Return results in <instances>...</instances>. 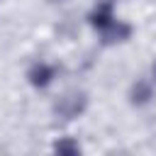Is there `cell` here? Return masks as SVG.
I'll list each match as a JSON object with an SVG mask.
<instances>
[{
    "instance_id": "1",
    "label": "cell",
    "mask_w": 156,
    "mask_h": 156,
    "mask_svg": "<svg viewBox=\"0 0 156 156\" xmlns=\"http://www.w3.org/2000/svg\"><path fill=\"white\" fill-rule=\"evenodd\" d=\"M85 105H88L85 93L83 90H71L63 98H58V102L54 105V115L61 117V119H73L85 110Z\"/></svg>"
},
{
    "instance_id": "2",
    "label": "cell",
    "mask_w": 156,
    "mask_h": 156,
    "mask_svg": "<svg viewBox=\"0 0 156 156\" xmlns=\"http://www.w3.org/2000/svg\"><path fill=\"white\" fill-rule=\"evenodd\" d=\"M27 78H29V83L34 85V88H46L54 78H56V68L51 66V63H44V61H37L32 68H29V73H27Z\"/></svg>"
},
{
    "instance_id": "3",
    "label": "cell",
    "mask_w": 156,
    "mask_h": 156,
    "mask_svg": "<svg viewBox=\"0 0 156 156\" xmlns=\"http://www.w3.org/2000/svg\"><path fill=\"white\" fill-rule=\"evenodd\" d=\"M115 22V12H112V0H102V2H98L95 5V10L90 12V24L98 29V32H102L107 24H112Z\"/></svg>"
},
{
    "instance_id": "4",
    "label": "cell",
    "mask_w": 156,
    "mask_h": 156,
    "mask_svg": "<svg viewBox=\"0 0 156 156\" xmlns=\"http://www.w3.org/2000/svg\"><path fill=\"white\" fill-rule=\"evenodd\" d=\"M100 34H102V44H119V41H127V39H129L132 27H129L127 22L115 20V22H112V24H107Z\"/></svg>"
},
{
    "instance_id": "5",
    "label": "cell",
    "mask_w": 156,
    "mask_h": 156,
    "mask_svg": "<svg viewBox=\"0 0 156 156\" xmlns=\"http://www.w3.org/2000/svg\"><path fill=\"white\" fill-rule=\"evenodd\" d=\"M129 98H132V105H146V102L154 98V80H149V78H139V80L132 85Z\"/></svg>"
},
{
    "instance_id": "6",
    "label": "cell",
    "mask_w": 156,
    "mask_h": 156,
    "mask_svg": "<svg viewBox=\"0 0 156 156\" xmlns=\"http://www.w3.org/2000/svg\"><path fill=\"white\" fill-rule=\"evenodd\" d=\"M54 151L56 154H66V156H76V154H80V144L73 141V139H58L54 144Z\"/></svg>"
},
{
    "instance_id": "7",
    "label": "cell",
    "mask_w": 156,
    "mask_h": 156,
    "mask_svg": "<svg viewBox=\"0 0 156 156\" xmlns=\"http://www.w3.org/2000/svg\"><path fill=\"white\" fill-rule=\"evenodd\" d=\"M151 80L156 83V63H154V68H151Z\"/></svg>"
}]
</instances>
